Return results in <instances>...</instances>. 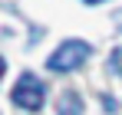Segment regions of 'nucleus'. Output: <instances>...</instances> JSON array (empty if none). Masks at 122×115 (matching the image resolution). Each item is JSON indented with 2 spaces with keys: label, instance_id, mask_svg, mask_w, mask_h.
Instances as JSON below:
<instances>
[{
  "label": "nucleus",
  "instance_id": "obj_3",
  "mask_svg": "<svg viewBox=\"0 0 122 115\" xmlns=\"http://www.w3.org/2000/svg\"><path fill=\"white\" fill-rule=\"evenodd\" d=\"M56 115H82V99L76 96V92H66V96L60 99Z\"/></svg>",
  "mask_w": 122,
  "mask_h": 115
},
{
  "label": "nucleus",
  "instance_id": "obj_4",
  "mask_svg": "<svg viewBox=\"0 0 122 115\" xmlns=\"http://www.w3.org/2000/svg\"><path fill=\"white\" fill-rule=\"evenodd\" d=\"M109 69H112L116 76H122V46L112 49V56H109Z\"/></svg>",
  "mask_w": 122,
  "mask_h": 115
},
{
  "label": "nucleus",
  "instance_id": "obj_2",
  "mask_svg": "<svg viewBox=\"0 0 122 115\" xmlns=\"http://www.w3.org/2000/svg\"><path fill=\"white\" fill-rule=\"evenodd\" d=\"M10 99H13V105H20V109H26V112H40L43 99H46V89H43V82L33 76V72H23V76L13 82Z\"/></svg>",
  "mask_w": 122,
  "mask_h": 115
},
{
  "label": "nucleus",
  "instance_id": "obj_1",
  "mask_svg": "<svg viewBox=\"0 0 122 115\" xmlns=\"http://www.w3.org/2000/svg\"><path fill=\"white\" fill-rule=\"evenodd\" d=\"M89 53H92L89 43H82V39H66V43H60V49L50 53L46 66H50V72H73V69H79L82 62L89 59Z\"/></svg>",
  "mask_w": 122,
  "mask_h": 115
}]
</instances>
